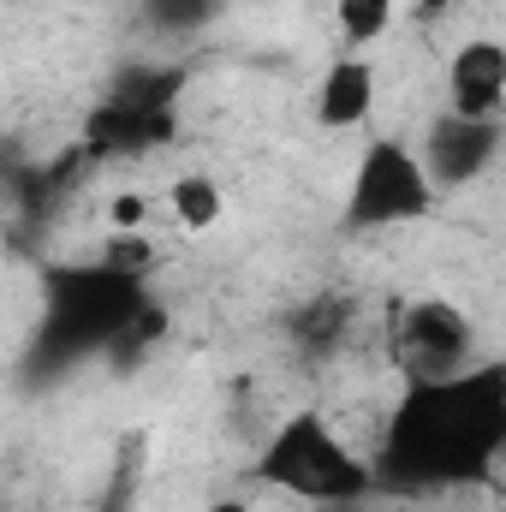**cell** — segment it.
I'll list each match as a JSON object with an SVG mask.
<instances>
[{
	"mask_svg": "<svg viewBox=\"0 0 506 512\" xmlns=\"http://www.w3.org/2000/svg\"><path fill=\"white\" fill-rule=\"evenodd\" d=\"M506 447V370L477 364L453 382L405 387L370 453L381 489H465L495 471Z\"/></svg>",
	"mask_w": 506,
	"mask_h": 512,
	"instance_id": "obj_1",
	"label": "cell"
},
{
	"mask_svg": "<svg viewBox=\"0 0 506 512\" xmlns=\"http://www.w3.org/2000/svg\"><path fill=\"white\" fill-rule=\"evenodd\" d=\"M256 483L262 489H274V495H286V501H304V507L316 512H334V507H364V501H376L381 483H376V465H370V453H358L322 411H286L274 429H268V441H262V453H256Z\"/></svg>",
	"mask_w": 506,
	"mask_h": 512,
	"instance_id": "obj_2",
	"label": "cell"
},
{
	"mask_svg": "<svg viewBox=\"0 0 506 512\" xmlns=\"http://www.w3.org/2000/svg\"><path fill=\"white\" fill-rule=\"evenodd\" d=\"M387 358L405 376V387L453 382L483 364L477 322L453 298H399L387 316Z\"/></svg>",
	"mask_w": 506,
	"mask_h": 512,
	"instance_id": "obj_3",
	"label": "cell"
},
{
	"mask_svg": "<svg viewBox=\"0 0 506 512\" xmlns=\"http://www.w3.org/2000/svg\"><path fill=\"white\" fill-rule=\"evenodd\" d=\"M143 280H126L114 268H102L96 256L84 268H60L48 280V346L54 352H108V340L137 316Z\"/></svg>",
	"mask_w": 506,
	"mask_h": 512,
	"instance_id": "obj_4",
	"label": "cell"
},
{
	"mask_svg": "<svg viewBox=\"0 0 506 512\" xmlns=\"http://www.w3.org/2000/svg\"><path fill=\"white\" fill-rule=\"evenodd\" d=\"M435 209V185L405 137H370L352 185H346V227L352 233H393Z\"/></svg>",
	"mask_w": 506,
	"mask_h": 512,
	"instance_id": "obj_5",
	"label": "cell"
},
{
	"mask_svg": "<svg viewBox=\"0 0 506 512\" xmlns=\"http://www.w3.org/2000/svg\"><path fill=\"white\" fill-rule=\"evenodd\" d=\"M501 143H506L501 120L435 114L429 131H423V143H417V161H423V173H429V185H435V197H441V191H465V185H477V179L501 161Z\"/></svg>",
	"mask_w": 506,
	"mask_h": 512,
	"instance_id": "obj_6",
	"label": "cell"
},
{
	"mask_svg": "<svg viewBox=\"0 0 506 512\" xmlns=\"http://www.w3.org/2000/svg\"><path fill=\"white\" fill-rule=\"evenodd\" d=\"M506 108V48L495 36H471L447 60V114L501 120Z\"/></svg>",
	"mask_w": 506,
	"mask_h": 512,
	"instance_id": "obj_7",
	"label": "cell"
},
{
	"mask_svg": "<svg viewBox=\"0 0 506 512\" xmlns=\"http://www.w3.org/2000/svg\"><path fill=\"white\" fill-rule=\"evenodd\" d=\"M376 102H381V78H376V66H370V54H352L346 48L322 72V84L310 96V114H316L322 131H358L376 114Z\"/></svg>",
	"mask_w": 506,
	"mask_h": 512,
	"instance_id": "obj_8",
	"label": "cell"
},
{
	"mask_svg": "<svg viewBox=\"0 0 506 512\" xmlns=\"http://www.w3.org/2000/svg\"><path fill=\"white\" fill-rule=\"evenodd\" d=\"M167 209H173V221H179L185 233H209V227H221V215H227V191H221V179H209V173H179V179L167 185Z\"/></svg>",
	"mask_w": 506,
	"mask_h": 512,
	"instance_id": "obj_9",
	"label": "cell"
},
{
	"mask_svg": "<svg viewBox=\"0 0 506 512\" xmlns=\"http://www.w3.org/2000/svg\"><path fill=\"white\" fill-rule=\"evenodd\" d=\"M346 328H352V304L346 298H310V304L292 310V334H298L304 352H334L346 340Z\"/></svg>",
	"mask_w": 506,
	"mask_h": 512,
	"instance_id": "obj_10",
	"label": "cell"
},
{
	"mask_svg": "<svg viewBox=\"0 0 506 512\" xmlns=\"http://www.w3.org/2000/svg\"><path fill=\"white\" fill-rule=\"evenodd\" d=\"M393 12H399V0H334L340 42H346L352 54H370L381 36L393 30Z\"/></svg>",
	"mask_w": 506,
	"mask_h": 512,
	"instance_id": "obj_11",
	"label": "cell"
},
{
	"mask_svg": "<svg viewBox=\"0 0 506 512\" xmlns=\"http://www.w3.org/2000/svg\"><path fill=\"white\" fill-rule=\"evenodd\" d=\"M96 262L114 268V274H126V280H149V268H155V239H149V233H108L102 251H96Z\"/></svg>",
	"mask_w": 506,
	"mask_h": 512,
	"instance_id": "obj_12",
	"label": "cell"
},
{
	"mask_svg": "<svg viewBox=\"0 0 506 512\" xmlns=\"http://www.w3.org/2000/svg\"><path fill=\"white\" fill-rule=\"evenodd\" d=\"M149 227V197L143 191H114L108 197V233H143Z\"/></svg>",
	"mask_w": 506,
	"mask_h": 512,
	"instance_id": "obj_13",
	"label": "cell"
},
{
	"mask_svg": "<svg viewBox=\"0 0 506 512\" xmlns=\"http://www.w3.org/2000/svg\"><path fill=\"white\" fill-rule=\"evenodd\" d=\"M203 512H251V501L245 495H221V501H209Z\"/></svg>",
	"mask_w": 506,
	"mask_h": 512,
	"instance_id": "obj_14",
	"label": "cell"
},
{
	"mask_svg": "<svg viewBox=\"0 0 506 512\" xmlns=\"http://www.w3.org/2000/svg\"><path fill=\"white\" fill-rule=\"evenodd\" d=\"M447 6H453V0H417V12H423V18H441Z\"/></svg>",
	"mask_w": 506,
	"mask_h": 512,
	"instance_id": "obj_15",
	"label": "cell"
},
{
	"mask_svg": "<svg viewBox=\"0 0 506 512\" xmlns=\"http://www.w3.org/2000/svg\"><path fill=\"white\" fill-rule=\"evenodd\" d=\"M0 6H42V0H0Z\"/></svg>",
	"mask_w": 506,
	"mask_h": 512,
	"instance_id": "obj_16",
	"label": "cell"
},
{
	"mask_svg": "<svg viewBox=\"0 0 506 512\" xmlns=\"http://www.w3.org/2000/svg\"><path fill=\"white\" fill-rule=\"evenodd\" d=\"M334 512H370V501H364V507H334Z\"/></svg>",
	"mask_w": 506,
	"mask_h": 512,
	"instance_id": "obj_17",
	"label": "cell"
},
{
	"mask_svg": "<svg viewBox=\"0 0 506 512\" xmlns=\"http://www.w3.org/2000/svg\"><path fill=\"white\" fill-rule=\"evenodd\" d=\"M310 6H334V0H310Z\"/></svg>",
	"mask_w": 506,
	"mask_h": 512,
	"instance_id": "obj_18",
	"label": "cell"
}]
</instances>
